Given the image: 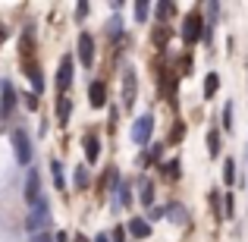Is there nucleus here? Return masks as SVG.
<instances>
[{
	"label": "nucleus",
	"mask_w": 248,
	"mask_h": 242,
	"mask_svg": "<svg viewBox=\"0 0 248 242\" xmlns=\"http://www.w3.org/2000/svg\"><path fill=\"white\" fill-rule=\"evenodd\" d=\"M50 224V208H47V198H41L38 205H31V211H29V220H25V230L29 233H44V226Z\"/></svg>",
	"instance_id": "obj_1"
},
{
	"label": "nucleus",
	"mask_w": 248,
	"mask_h": 242,
	"mask_svg": "<svg viewBox=\"0 0 248 242\" xmlns=\"http://www.w3.org/2000/svg\"><path fill=\"white\" fill-rule=\"evenodd\" d=\"M201 29H204V22H201L198 13L186 16V19H182V41H186V44H195L201 38Z\"/></svg>",
	"instance_id": "obj_2"
},
{
	"label": "nucleus",
	"mask_w": 248,
	"mask_h": 242,
	"mask_svg": "<svg viewBox=\"0 0 248 242\" xmlns=\"http://www.w3.org/2000/svg\"><path fill=\"white\" fill-rule=\"evenodd\" d=\"M13 145H16V161L19 163L31 161V139H29L25 129H16V132H13Z\"/></svg>",
	"instance_id": "obj_3"
},
{
	"label": "nucleus",
	"mask_w": 248,
	"mask_h": 242,
	"mask_svg": "<svg viewBox=\"0 0 248 242\" xmlns=\"http://www.w3.org/2000/svg\"><path fill=\"white\" fill-rule=\"evenodd\" d=\"M151 129H154V116H139L135 126H132V142H135V145H148Z\"/></svg>",
	"instance_id": "obj_4"
},
{
	"label": "nucleus",
	"mask_w": 248,
	"mask_h": 242,
	"mask_svg": "<svg viewBox=\"0 0 248 242\" xmlns=\"http://www.w3.org/2000/svg\"><path fill=\"white\" fill-rule=\"evenodd\" d=\"M44 195H41V173L38 170H29V179H25V201L29 205H38Z\"/></svg>",
	"instance_id": "obj_5"
},
{
	"label": "nucleus",
	"mask_w": 248,
	"mask_h": 242,
	"mask_svg": "<svg viewBox=\"0 0 248 242\" xmlns=\"http://www.w3.org/2000/svg\"><path fill=\"white\" fill-rule=\"evenodd\" d=\"M79 60H82V66L94 63V41H91V35H79Z\"/></svg>",
	"instance_id": "obj_6"
},
{
	"label": "nucleus",
	"mask_w": 248,
	"mask_h": 242,
	"mask_svg": "<svg viewBox=\"0 0 248 242\" xmlns=\"http://www.w3.org/2000/svg\"><path fill=\"white\" fill-rule=\"evenodd\" d=\"M69 82H73V57H63L60 60V73H57V88L66 91Z\"/></svg>",
	"instance_id": "obj_7"
},
{
	"label": "nucleus",
	"mask_w": 248,
	"mask_h": 242,
	"mask_svg": "<svg viewBox=\"0 0 248 242\" xmlns=\"http://www.w3.org/2000/svg\"><path fill=\"white\" fill-rule=\"evenodd\" d=\"M123 104H126V107L135 104V73H132V69H129L126 79H123Z\"/></svg>",
	"instance_id": "obj_8"
},
{
	"label": "nucleus",
	"mask_w": 248,
	"mask_h": 242,
	"mask_svg": "<svg viewBox=\"0 0 248 242\" xmlns=\"http://www.w3.org/2000/svg\"><path fill=\"white\" fill-rule=\"evenodd\" d=\"M88 97H91V104H94V107H104V104H107V85H104V82H91Z\"/></svg>",
	"instance_id": "obj_9"
},
{
	"label": "nucleus",
	"mask_w": 248,
	"mask_h": 242,
	"mask_svg": "<svg viewBox=\"0 0 248 242\" xmlns=\"http://www.w3.org/2000/svg\"><path fill=\"white\" fill-rule=\"evenodd\" d=\"M129 233H132L135 239H148L151 236V224L141 220V217H135V220H129Z\"/></svg>",
	"instance_id": "obj_10"
},
{
	"label": "nucleus",
	"mask_w": 248,
	"mask_h": 242,
	"mask_svg": "<svg viewBox=\"0 0 248 242\" xmlns=\"http://www.w3.org/2000/svg\"><path fill=\"white\" fill-rule=\"evenodd\" d=\"M0 95H3L0 107H3V113H10L13 104H16V91H13V85H10V82H3V85H0Z\"/></svg>",
	"instance_id": "obj_11"
},
{
	"label": "nucleus",
	"mask_w": 248,
	"mask_h": 242,
	"mask_svg": "<svg viewBox=\"0 0 248 242\" xmlns=\"http://www.w3.org/2000/svg\"><path fill=\"white\" fill-rule=\"evenodd\" d=\"M85 154H88V161H97V154H101V142H97L94 135L85 139Z\"/></svg>",
	"instance_id": "obj_12"
},
{
	"label": "nucleus",
	"mask_w": 248,
	"mask_h": 242,
	"mask_svg": "<svg viewBox=\"0 0 248 242\" xmlns=\"http://www.w3.org/2000/svg\"><path fill=\"white\" fill-rule=\"evenodd\" d=\"M151 41L157 44V48H164V44L170 41V29H167V25H160V29H157V32L151 35Z\"/></svg>",
	"instance_id": "obj_13"
},
{
	"label": "nucleus",
	"mask_w": 248,
	"mask_h": 242,
	"mask_svg": "<svg viewBox=\"0 0 248 242\" xmlns=\"http://www.w3.org/2000/svg\"><path fill=\"white\" fill-rule=\"evenodd\" d=\"M164 173L170 176V179H176V176L182 173V163H179V161H167V163H164Z\"/></svg>",
	"instance_id": "obj_14"
},
{
	"label": "nucleus",
	"mask_w": 248,
	"mask_h": 242,
	"mask_svg": "<svg viewBox=\"0 0 248 242\" xmlns=\"http://www.w3.org/2000/svg\"><path fill=\"white\" fill-rule=\"evenodd\" d=\"M160 154H164V151H160V145H151V148H148L145 154H141V163H151V161H160Z\"/></svg>",
	"instance_id": "obj_15"
},
{
	"label": "nucleus",
	"mask_w": 248,
	"mask_h": 242,
	"mask_svg": "<svg viewBox=\"0 0 248 242\" xmlns=\"http://www.w3.org/2000/svg\"><path fill=\"white\" fill-rule=\"evenodd\" d=\"M217 85H220L217 73H211V76H207V82H204V97H214V91H217Z\"/></svg>",
	"instance_id": "obj_16"
},
{
	"label": "nucleus",
	"mask_w": 248,
	"mask_h": 242,
	"mask_svg": "<svg viewBox=\"0 0 248 242\" xmlns=\"http://www.w3.org/2000/svg\"><path fill=\"white\" fill-rule=\"evenodd\" d=\"M223 182H230V186L236 182V163H232V161L223 163Z\"/></svg>",
	"instance_id": "obj_17"
},
{
	"label": "nucleus",
	"mask_w": 248,
	"mask_h": 242,
	"mask_svg": "<svg viewBox=\"0 0 248 242\" xmlns=\"http://www.w3.org/2000/svg\"><path fill=\"white\" fill-rule=\"evenodd\" d=\"M141 201H145V205H154V186H151V182L141 186Z\"/></svg>",
	"instance_id": "obj_18"
},
{
	"label": "nucleus",
	"mask_w": 248,
	"mask_h": 242,
	"mask_svg": "<svg viewBox=\"0 0 248 242\" xmlns=\"http://www.w3.org/2000/svg\"><path fill=\"white\" fill-rule=\"evenodd\" d=\"M173 13H176V6H173V3H157V16H160V19H170Z\"/></svg>",
	"instance_id": "obj_19"
},
{
	"label": "nucleus",
	"mask_w": 248,
	"mask_h": 242,
	"mask_svg": "<svg viewBox=\"0 0 248 242\" xmlns=\"http://www.w3.org/2000/svg\"><path fill=\"white\" fill-rule=\"evenodd\" d=\"M207 145H211V154L217 158V154H220V135H217V132H211V135H207Z\"/></svg>",
	"instance_id": "obj_20"
},
{
	"label": "nucleus",
	"mask_w": 248,
	"mask_h": 242,
	"mask_svg": "<svg viewBox=\"0 0 248 242\" xmlns=\"http://www.w3.org/2000/svg\"><path fill=\"white\" fill-rule=\"evenodd\" d=\"M57 113H60V123H66V120H69V101H66V97L60 101V107H57Z\"/></svg>",
	"instance_id": "obj_21"
},
{
	"label": "nucleus",
	"mask_w": 248,
	"mask_h": 242,
	"mask_svg": "<svg viewBox=\"0 0 248 242\" xmlns=\"http://www.w3.org/2000/svg\"><path fill=\"white\" fill-rule=\"evenodd\" d=\"M76 182H79L82 189L88 186V170H85V167H79V170H76Z\"/></svg>",
	"instance_id": "obj_22"
},
{
	"label": "nucleus",
	"mask_w": 248,
	"mask_h": 242,
	"mask_svg": "<svg viewBox=\"0 0 248 242\" xmlns=\"http://www.w3.org/2000/svg\"><path fill=\"white\" fill-rule=\"evenodd\" d=\"M135 16H139V22H145V16H148V3H145V0L135 3Z\"/></svg>",
	"instance_id": "obj_23"
},
{
	"label": "nucleus",
	"mask_w": 248,
	"mask_h": 242,
	"mask_svg": "<svg viewBox=\"0 0 248 242\" xmlns=\"http://www.w3.org/2000/svg\"><path fill=\"white\" fill-rule=\"evenodd\" d=\"M132 201V192H129V186H120V205H129Z\"/></svg>",
	"instance_id": "obj_24"
},
{
	"label": "nucleus",
	"mask_w": 248,
	"mask_h": 242,
	"mask_svg": "<svg viewBox=\"0 0 248 242\" xmlns=\"http://www.w3.org/2000/svg\"><path fill=\"white\" fill-rule=\"evenodd\" d=\"M50 167H54V182H57V186H63V176H60V161H50Z\"/></svg>",
	"instance_id": "obj_25"
},
{
	"label": "nucleus",
	"mask_w": 248,
	"mask_h": 242,
	"mask_svg": "<svg viewBox=\"0 0 248 242\" xmlns=\"http://www.w3.org/2000/svg\"><path fill=\"white\" fill-rule=\"evenodd\" d=\"M223 126L226 129L232 126V104H226V110H223Z\"/></svg>",
	"instance_id": "obj_26"
},
{
	"label": "nucleus",
	"mask_w": 248,
	"mask_h": 242,
	"mask_svg": "<svg viewBox=\"0 0 248 242\" xmlns=\"http://www.w3.org/2000/svg\"><path fill=\"white\" fill-rule=\"evenodd\" d=\"M31 82H35V91L44 88V79H41V73H38V69H31Z\"/></svg>",
	"instance_id": "obj_27"
},
{
	"label": "nucleus",
	"mask_w": 248,
	"mask_h": 242,
	"mask_svg": "<svg viewBox=\"0 0 248 242\" xmlns=\"http://www.w3.org/2000/svg\"><path fill=\"white\" fill-rule=\"evenodd\" d=\"M104 182H107V186H116V182H120V176H116V170H113V167L107 170V179H104Z\"/></svg>",
	"instance_id": "obj_28"
},
{
	"label": "nucleus",
	"mask_w": 248,
	"mask_h": 242,
	"mask_svg": "<svg viewBox=\"0 0 248 242\" xmlns=\"http://www.w3.org/2000/svg\"><path fill=\"white\" fill-rule=\"evenodd\" d=\"M182 135H186V126H182V123H179V126H173V135H170V139H173V142H179Z\"/></svg>",
	"instance_id": "obj_29"
},
{
	"label": "nucleus",
	"mask_w": 248,
	"mask_h": 242,
	"mask_svg": "<svg viewBox=\"0 0 248 242\" xmlns=\"http://www.w3.org/2000/svg\"><path fill=\"white\" fill-rule=\"evenodd\" d=\"M31 242H54L50 233H38V236H31Z\"/></svg>",
	"instance_id": "obj_30"
},
{
	"label": "nucleus",
	"mask_w": 248,
	"mask_h": 242,
	"mask_svg": "<svg viewBox=\"0 0 248 242\" xmlns=\"http://www.w3.org/2000/svg\"><path fill=\"white\" fill-rule=\"evenodd\" d=\"M113 242H126V233H123V230H116V233H113Z\"/></svg>",
	"instance_id": "obj_31"
},
{
	"label": "nucleus",
	"mask_w": 248,
	"mask_h": 242,
	"mask_svg": "<svg viewBox=\"0 0 248 242\" xmlns=\"http://www.w3.org/2000/svg\"><path fill=\"white\" fill-rule=\"evenodd\" d=\"M94 242H110V239H107V236H104V233H101V236H97Z\"/></svg>",
	"instance_id": "obj_32"
},
{
	"label": "nucleus",
	"mask_w": 248,
	"mask_h": 242,
	"mask_svg": "<svg viewBox=\"0 0 248 242\" xmlns=\"http://www.w3.org/2000/svg\"><path fill=\"white\" fill-rule=\"evenodd\" d=\"M3 38H6V29H3V25H0V41H3Z\"/></svg>",
	"instance_id": "obj_33"
},
{
	"label": "nucleus",
	"mask_w": 248,
	"mask_h": 242,
	"mask_svg": "<svg viewBox=\"0 0 248 242\" xmlns=\"http://www.w3.org/2000/svg\"><path fill=\"white\" fill-rule=\"evenodd\" d=\"M76 242H88V239H85V236H82V233H79V236H76Z\"/></svg>",
	"instance_id": "obj_34"
}]
</instances>
